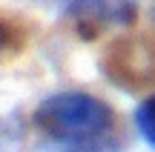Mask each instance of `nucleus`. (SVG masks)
Segmentation results:
<instances>
[{
  "instance_id": "obj_1",
  "label": "nucleus",
  "mask_w": 155,
  "mask_h": 152,
  "mask_svg": "<svg viewBox=\"0 0 155 152\" xmlns=\"http://www.w3.org/2000/svg\"><path fill=\"white\" fill-rule=\"evenodd\" d=\"M35 126L43 132L46 152H121L112 138L115 112L89 92H58L35 109Z\"/></svg>"
},
{
  "instance_id": "obj_4",
  "label": "nucleus",
  "mask_w": 155,
  "mask_h": 152,
  "mask_svg": "<svg viewBox=\"0 0 155 152\" xmlns=\"http://www.w3.org/2000/svg\"><path fill=\"white\" fill-rule=\"evenodd\" d=\"M17 149V138L12 135V129L0 126V152H15Z\"/></svg>"
},
{
  "instance_id": "obj_5",
  "label": "nucleus",
  "mask_w": 155,
  "mask_h": 152,
  "mask_svg": "<svg viewBox=\"0 0 155 152\" xmlns=\"http://www.w3.org/2000/svg\"><path fill=\"white\" fill-rule=\"evenodd\" d=\"M12 46V26L6 20H0V55Z\"/></svg>"
},
{
  "instance_id": "obj_3",
  "label": "nucleus",
  "mask_w": 155,
  "mask_h": 152,
  "mask_svg": "<svg viewBox=\"0 0 155 152\" xmlns=\"http://www.w3.org/2000/svg\"><path fill=\"white\" fill-rule=\"evenodd\" d=\"M135 126H138L141 138L150 144V149L155 152V95L144 98L135 109Z\"/></svg>"
},
{
  "instance_id": "obj_2",
  "label": "nucleus",
  "mask_w": 155,
  "mask_h": 152,
  "mask_svg": "<svg viewBox=\"0 0 155 152\" xmlns=\"http://www.w3.org/2000/svg\"><path fill=\"white\" fill-rule=\"evenodd\" d=\"M135 0H72L69 15L75 17L78 29L98 26H129L135 20Z\"/></svg>"
}]
</instances>
